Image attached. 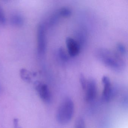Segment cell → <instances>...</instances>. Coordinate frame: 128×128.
Returning <instances> with one entry per match:
<instances>
[{
    "instance_id": "obj_9",
    "label": "cell",
    "mask_w": 128,
    "mask_h": 128,
    "mask_svg": "<svg viewBox=\"0 0 128 128\" xmlns=\"http://www.w3.org/2000/svg\"><path fill=\"white\" fill-rule=\"evenodd\" d=\"M75 128H86L85 121L83 118H78L75 123Z\"/></svg>"
},
{
    "instance_id": "obj_1",
    "label": "cell",
    "mask_w": 128,
    "mask_h": 128,
    "mask_svg": "<svg viewBox=\"0 0 128 128\" xmlns=\"http://www.w3.org/2000/svg\"><path fill=\"white\" fill-rule=\"evenodd\" d=\"M74 110V102L72 99H64L57 111L56 118L59 123L63 125L68 123L72 118Z\"/></svg>"
},
{
    "instance_id": "obj_3",
    "label": "cell",
    "mask_w": 128,
    "mask_h": 128,
    "mask_svg": "<svg viewBox=\"0 0 128 128\" xmlns=\"http://www.w3.org/2000/svg\"><path fill=\"white\" fill-rule=\"evenodd\" d=\"M35 86L42 100L46 103L50 102L51 101L52 95L48 86L45 84L37 81L35 83Z\"/></svg>"
},
{
    "instance_id": "obj_2",
    "label": "cell",
    "mask_w": 128,
    "mask_h": 128,
    "mask_svg": "<svg viewBox=\"0 0 128 128\" xmlns=\"http://www.w3.org/2000/svg\"><path fill=\"white\" fill-rule=\"evenodd\" d=\"M45 24H40L37 28V54L39 56L42 57L46 48V32Z\"/></svg>"
},
{
    "instance_id": "obj_12",
    "label": "cell",
    "mask_w": 128,
    "mask_h": 128,
    "mask_svg": "<svg viewBox=\"0 0 128 128\" xmlns=\"http://www.w3.org/2000/svg\"><path fill=\"white\" fill-rule=\"evenodd\" d=\"M0 91H1V90H0Z\"/></svg>"
},
{
    "instance_id": "obj_5",
    "label": "cell",
    "mask_w": 128,
    "mask_h": 128,
    "mask_svg": "<svg viewBox=\"0 0 128 128\" xmlns=\"http://www.w3.org/2000/svg\"><path fill=\"white\" fill-rule=\"evenodd\" d=\"M85 99L88 102L93 101L96 97L97 94V86L94 80H90L87 83L85 88Z\"/></svg>"
},
{
    "instance_id": "obj_7",
    "label": "cell",
    "mask_w": 128,
    "mask_h": 128,
    "mask_svg": "<svg viewBox=\"0 0 128 128\" xmlns=\"http://www.w3.org/2000/svg\"><path fill=\"white\" fill-rule=\"evenodd\" d=\"M10 22L13 26L19 27L24 25V20L23 17L20 15L14 14L11 17Z\"/></svg>"
},
{
    "instance_id": "obj_8",
    "label": "cell",
    "mask_w": 128,
    "mask_h": 128,
    "mask_svg": "<svg viewBox=\"0 0 128 128\" xmlns=\"http://www.w3.org/2000/svg\"><path fill=\"white\" fill-rule=\"evenodd\" d=\"M20 73L21 78L27 82H29L31 80V78L30 77V74L28 73L27 70L25 69H22L21 70Z\"/></svg>"
},
{
    "instance_id": "obj_6",
    "label": "cell",
    "mask_w": 128,
    "mask_h": 128,
    "mask_svg": "<svg viewBox=\"0 0 128 128\" xmlns=\"http://www.w3.org/2000/svg\"><path fill=\"white\" fill-rule=\"evenodd\" d=\"M66 46L70 55L73 57L78 54L80 50V44L70 38H67L66 40Z\"/></svg>"
},
{
    "instance_id": "obj_10",
    "label": "cell",
    "mask_w": 128,
    "mask_h": 128,
    "mask_svg": "<svg viewBox=\"0 0 128 128\" xmlns=\"http://www.w3.org/2000/svg\"><path fill=\"white\" fill-rule=\"evenodd\" d=\"M6 23V16L3 10L0 5V24L4 25Z\"/></svg>"
},
{
    "instance_id": "obj_4",
    "label": "cell",
    "mask_w": 128,
    "mask_h": 128,
    "mask_svg": "<svg viewBox=\"0 0 128 128\" xmlns=\"http://www.w3.org/2000/svg\"><path fill=\"white\" fill-rule=\"evenodd\" d=\"M102 81L103 85L102 98L104 102H108L113 98L114 95L113 88L108 77L106 76H103Z\"/></svg>"
},
{
    "instance_id": "obj_11",
    "label": "cell",
    "mask_w": 128,
    "mask_h": 128,
    "mask_svg": "<svg viewBox=\"0 0 128 128\" xmlns=\"http://www.w3.org/2000/svg\"><path fill=\"white\" fill-rule=\"evenodd\" d=\"M80 81L81 84L82 89L85 90L86 88V86L87 83L86 79L84 78V76L82 75H81L80 77Z\"/></svg>"
}]
</instances>
